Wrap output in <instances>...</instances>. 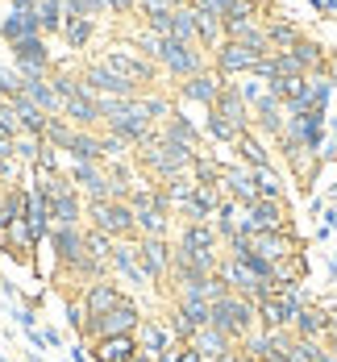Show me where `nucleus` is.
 I'll return each instance as SVG.
<instances>
[{
  "instance_id": "nucleus-1",
  "label": "nucleus",
  "mask_w": 337,
  "mask_h": 362,
  "mask_svg": "<svg viewBox=\"0 0 337 362\" xmlns=\"http://www.w3.org/2000/svg\"><path fill=\"white\" fill-rule=\"evenodd\" d=\"M196 154H200V150H191V146L167 138L162 129H154L146 142L134 146V163H138L154 183H167V180H175V175H191Z\"/></svg>"
},
{
  "instance_id": "nucleus-2",
  "label": "nucleus",
  "mask_w": 337,
  "mask_h": 362,
  "mask_svg": "<svg viewBox=\"0 0 337 362\" xmlns=\"http://www.w3.org/2000/svg\"><path fill=\"white\" fill-rule=\"evenodd\" d=\"M213 329H221L229 341H246L254 329H259V304L254 300H246V296H237V291H229L225 300H217L213 304V321H208Z\"/></svg>"
},
{
  "instance_id": "nucleus-3",
  "label": "nucleus",
  "mask_w": 337,
  "mask_h": 362,
  "mask_svg": "<svg viewBox=\"0 0 337 362\" xmlns=\"http://www.w3.org/2000/svg\"><path fill=\"white\" fill-rule=\"evenodd\" d=\"M83 225L109 233L112 242H138V221H134L129 200H88Z\"/></svg>"
},
{
  "instance_id": "nucleus-4",
  "label": "nucleus",
  "mask_w": 337,
  "mask_h": 362,
  "mask_svg": "<svg viewBox=\"0 0 337 362\" xmlns=\"http://www.w3.org/2000/svg\"><path fill=\"white\" fill-rule=\"evenodd\" d=\"M88 225H54L50 229V250H54V271L63 279H75L83 258H88V242H83Z\"/></svg>"
},
{
  "instance_id": "nucleus-5",
  "label": "nucleus",
  "mask_w": 337,
  "mask_h": 362,
  "mask_svg": "<svg viewBox=\"0 0 337 362\" xmlns=\"http://www.w3.org/2000/svg\"><path fill=\"white\" fill-rule=\"evenodd\" d=\"M142 325V308L125 296L121 304H112L109 313H100V317H88L83 321V337L79 341H96V337H117V333H138Z\"/></svg>"
},
{
  "instance_id": "nucleus-6",
  "label": "nucleus",
  "mask_w": 337,
  "mask_h": 362,
  "mask_svg": "<svg viewBox=\"0 0 337 362\" xmlns=\"http://www.w3.org/2000/svg\"><path fill=\"white\" fill-rule=\"evenodd\" d=\"M158 67L171 75V79H187V75L208 71V59H204V46H196V42L162 37V50H158Z\"/></svg>"
},
{
  "instance_id": "nucleus-7",
  "label": "nucleus",
  "mask_w": 337,
  "mask_h": 362,
  "mask_svg": "<svg viewBox=\"0 0 337 362\" xmlns=\"http://www.w3.org/2000/svg\"><path fill=\"white\" fill-rule=\"evenodd\" d=\"M262 59H266V50L259 46H250V42H233V37H225L221 46L213 50V67L221 79H233V75H250L259 67Z\"/></svg>"
},
{
  "instance_id": "nucleus-8",
  "label": "nucleus",
  "mask_w": 337,
  "mask_h": 362,
  "mask_svg": "<svg viewBox=\"0 0 337 362\" xmlns=\"http://www.w3.org/2000/svg\"><path fill=\"white\" fill-rule=\"evenodd\" d=\"M171 238H138V262H142V275H146L150 288H167L171 279Z\"/></svg>"
},
{
  "instance_id": "nucleus-9",
  "label": "nucleus",
  "mask_w": 337,
  "mask_h": 362,
  "mask_svg": "<svg viewBox=\"0 0 337 362\" xmlns=\"http://www.w3.org/2000/svg\"><path fill=\"white\" fill-rule=\"evenodd\" d=\"M100 63H105V67H112L121 79H129L134 88H146V83H154V63H150L146 54H138V50L109 46V50L100 54Z\"/></svg>"
},
{
  "instance_id": "nucleus-10",
  "label": "nucleus",
  "mask_w": 337,
  "mask_h": 362,
  "mask_svg": "<svg viewBox=\"0 0 337 362\" xmlns=\"http://www.w3.org/2000/svg\"><path fill=\"white\" fill-rule=\"evenodd\" d=\"M79 79H83V88H88L92 96H142V88H134L129 79H121V75L112 71V67H105L100 59L88 63V67L79 71Z\"/></svg>"
},
{
  "instance_id": "nucleus-11",
  "label": "nucleus",
  "mask_w": 337,
  "mask_h": 362,
  "mask_svg": "<svg viewBox=\"0 0 337 362\" xmlns=\"http://www.w3.org/2000/svg\"><path fill=\"white\" fill-rule=\"evenodd\" d=\"M13 50V67L17 75H50V50H46V34H34L25 37V42H13L8 46Z\"/></svg>"
},
{
  "instance_id": "nucleus-12",
  "label": "nucleus",
  "mask_w": 337,
  "mask_h": 362,
  "mask_svg": "<svg viewBox=\"0 0 337 362\" xmlns=\"http://www.w3.org/2000/svg\"><path fill=\"white\" fill-rule=\"evenodd\" d=\"M71 183L79 187L83 200H117L105 163H71Z\"/></svg>"
},
{
  "instance_id": "nucleus-13",
  "label": "nucleus",
  "mask_w": 337,
  "mask_h": 362,
  "mask_svg": "<svg viewBox=\"0 0 337 362\" xmlns=\"http://www.w3.org/2000/svg\"><path fill=\"white\" fill-rule=\"evenodd\" d=\"M25 229H30V242L34 250L42 242H50V229H54V213H50V200L37 192L34 183L25 187Z\"/></svg>"
},
{
  "instance_id": "nucleus-14",
  "label": "nucleus",
  "mask_w": 337,
  "mask_h": 362,
  "mask_svg": "<svg viewBox=\"0 0 337 362\" xmlns=\"http://www.w3.org/2000/svg\"><path fill=\"white\" fill-rule=\"evenodd\" d=\"M59 117H67L75 129H105L100 96H92L88 88H83V92H75L71 100H63V112H59Z\"/></svg>"
},
{
  "instance_id": "nucleus-15",
  "label": "nucleus",
  "mask_w": 337,
  "mask_h": 362,
  "mask_svg": "<svg viewBox=\"0 0 337 362\" xmlns=\"http://www.w3.org/2000/svg\"><path fill=\"white\" fill-rule=\"evenodd\" d=\"M225 79L217 71H200V75H187L179 79V100L187 105H204V109H213L217 105V96H221Z\"/></svg>"
},
{
  "instance_id": "nucleus-16",
  "label": "nucleus",
  "mask_w": 337,
  "mask_h": 362,
  "mask_svg": "<svg viewBox=\"0 0 337 362\" xmlns=\"http://www.w3.org/2000/svg\"><path fill=\"white\" fill-rule=\"evenodd\" d=\"M79 300H83L88 317H100V313H109L112 304H121V300H125V291L117 288V275H105V279L83 284V288H79Z\"/></svg>"
},
{
  "instance_id": "nucleus-17",
  "label": "nucleus",
  "mask_w": 337,
  "mask_h": 362,
  "mask_svg": "<svg viewBox=\"0 0 337 362\" xmlns=\"http://www.w3.org/2000/svg\"><path fill=\"white\" fill-rule=\"evenodd\" d=\"M221 192L229 200H237L242 209H250L259 200V183H254V171L250 167H221Z\"/></svg>"
},
{
  "instance_id": "nucleus-18",
  "label": "nucleus",
  "mask_w": 337,
  "mask_h": 362,
  "mask_svg": "<svg viewBox=\"0 0 337 362\" xmlns=\"http://www.w3.org/2000/svg\"><path fill=\"white\" fill-rule=\"evenodd\" d=\"M138 350H142V346H138L134 333H117V337H96V341H88V354L96 362H129Z\"/></svg>"
},
{
  "instance_id": "nucleus-19",
  "label": "nucleus",
  "mask_w": 337,
  "mask_h": 362,
  "mask_svg": "<svg viewBox=\"0 0 337 362\" xmlns=\"http://www.w3.org/2000/svg\"><path fill=\"white\" fill-rule=\"evenodd\" d=\"M221 200H225L221 187H213V183H196V192H191V200L179 209V217L184 221H213L217 217V209H221Z\"/></svg>"
},
{
  "instance_id": "nucleus-20",
  "label": "nucleus",
  "mask_w": 337,
  "mask_h": 362,
  "mask_svg": "<svg viewBox=\"0 0 337 362\" xmlns=\"http://www.w3.org/2000/svg\"><path fill=\"white\" fill-rule=\"evenodd\" d=\"M250 117L259 121V129L266 134V138H279V134H283V125H288L283 100H279V96H271V92H262L259 100L250 105Z\"/></svg>"
},
{
  "instance_id": "nucleus-21",
  "label": "nucleus",
  "mask_w": 337,
  "mask_h": 362,
  "mask_svg": "<svg viewBox=\"0 0 337 362\" xmlns=\"http://www.w3.org/2000/svg\"><path fill=\"white\" fill-rule=\"evenodd\" d=\"M21 96H30L46 117H59V112H63V100H59L50 75H21Z\"/></svg>"
},
{
  "instance_id": "nucleus-22",
  "label": "nucleus",
  "mask_w": 337,
  "mask_h": 362,
  "mask_svg": "<svg viewBox=\"0 0 337 362\" xmlns=\"http://www.w3.org/2000/svg\"><path fill=\"white\" fill-rule=\"evenodd\" d=\"M63 154L71 158V163H105V146H100V129H75L67 146H63Z\"/></svg>"
},
{
  "instance_id": "nucleus-23",
  "label": "nucleus",
  "mask_w": 337,
  "mask_h": 362,
  "mask_svg": "<svg viewBox=\"0 0 337 362\" xmlns=\"http://www.w3.org/2000/svg\"><path fill=\"white\" fill-rule=\"evenodd\" d=\"M213 109L221 112L225 121H233L237 129H250V121H254V117H250V105H246V96H242L237 83H229V79H225V88H221V96H217Z\"/></svg>"
},
{
  "instance_id": "nucleus-24",
  "label": "nucleus",
  "mask_w": 337,
  "mask_h": 362,
  "mask_svg": "<svg viewBox=\"0 0 337 362\" xmlns=\"http://www.w3.org/2000/svg\"><path fill=\"white\" fill-rule=\"evenodd\" d=\"M109 271L112 275H125L138 288H146V275H142V262H138V242H117L112 258H109Z\"/></svg>"
},
{
  "instance_id": "nucleus-25",
  "label": "nucleus",
  "mask_w": 337,
  "mask_h": 362,
  "mask_svg": "<svg viewBox=\"0 0 337 362\" xmlns=\"http://www.w3.org/2000/svg\"><path fill=\"white\" fill-rule=\"evenodd\" d=\"M8 109L17 112V125H21V134H30V138H42V134H46V121H50V117L37 109L30 96H21V92H17V96H8Z\"/></svg>"
},
{
  "instance_id": "nucleus-26",
  "label": "nucleus",
  "mask_w": 337,
  "mask_h": 362,
  "mask_svg": "<svg viewBox=\"0 0 337 362\" xmlns=\"http://www.w3.org/2000/svg\"><path fill=\"white\" fill-rule=\"evenodd\" d=\"M134 337H138V346L146 350L150 358H158L162 350H171V346H175L171 329L162 325V321H154V317H142V325H138V333H134Z\"/></svg>"
},
{
  "instance_id": "nucleus-27",
  "label": "nucleus",
  "mask_w": 337,
  "mask_h": 362,
  "mask_svg": "<svg viewBox=\"0 0 337 362\" xmlns=\"http://www.w3.org/2000/svg\"><path fill=\"white\" fill-rule=\"evenodd\" d=\"M83 209H88V200L79 196V187H67V192H59L54 200H50V213H54V225H83Z\"/></svg>"
},
{
  "instance_id": "nucleus-28",
  "label": "nucleus",
  "mask_w": 337,
  "mask_h": 362,
  "mask_svg": "<svg viewBox=\"0 0 337 362\" xmlns=\"http://www.w3.org/2000/svg\"><path fill=\"white\" fill-rule=\"evenodd\" d=\"M250 246H254V254H262L266 262H279V258H288V254L300 250V242L292 238V229H283V233H259V238H250Z\"/></svg>"
},
{
  "instance_id": "nucleus-29",
  "label": "nucleus",
  "mask_w": 337,
  "mask_h": 362,
  "mask_svg": "<svg viewBox=\"0 0 337 362\" xmlns=\"http://www.w3.org/2000/svg\"><path fill=\"white\" fill-rule=\"evenodd\" d=\"M34 34H42L37 21H34V8H17V4H13V13L0 21V37L13 46V42H25V37H34Z\"/></svg>"
},
{
  "instance_id": "nucleus-30",
  "label": "nucleus",
  "mask_w": 337,
  "mask_h": 362,
  "mask_svg": "<svg viewBox=\"0 0 337 362\" xmlns=\"http://www.w3.org/2000/svg\"><path fill=\"white\" fill-rule=\"evenodd\" d=\"M179 246H187V250H221V238H217L213 221H184Z\"/></svg>"
},
{
  "instance_id": "nucleus-31",
  "label": "nucleus",
  "mask_w": 337,
  "mask_h": 362,
  "mask_svg": "<svg viewBox=\"0 0 337 362\" xmlns=\"http://www.w3.org/2000/svg\"><path fill=\"white\" fill-rule=\"evenodd\" d=\"M233 150H237L242 167H250V171H271V154H266V146H262V138L254 129H246V134L233 142Z\"/></svg>"
},
{
  "instance_id": "nucleus-32",
  "label": "nucleus",
  "mask_w": 337,
  "mask_h": 362,
  "mask_svg": "<svg viewBox=\"0 0 337 362\" xmlns=\"http://www.w3.org/2000/svg\"><path fill=\"white\" fill-rule=\"evenodd\" d=\"M292 333L296 337H312V341H325V304H304L292 321Z\"/></svg>"
},
{
  "instance_id": "nucleus-33",
  "label": "nucleus",
  "mask_w": 337,
  "mask_h": 362,
  "mask_svg": "<svg viewBox=\"0 0 337 362\" xmlns=\"http://www.w3.org/2000/svg\"><path fill=\"white\" fill-rule=\"evenodd\" d=\"M187 346H196V350L204 354V362H213V358H221V354H229L237 341H229L221 329L204 325V329H196V333H191V341H187Z\"/></svg>"
},
{
  "instance_id": "nucleus-34",
  "label": "nucleus",
  "mask_w": 337,
  "mask_h": 362,
  "mask_svg": "<svg viewBox=\"0 0 337 362\" xmlns=\"http://www.w3.org/2000/svg\"><path fill=\"white\" fill-rule=\"evenodd\" d=\"M134 221H138V238H167L171 233V213H162L154 204H138Z\"/></svg>"
},
{
  "instance_id": "nucleus-35",
  "label": "nucleus",
  "mask_w": 337,
  "mask_h": 362,
  "mask_svg": "<svg viewBox=\"0 0 337 362\" xmlns=\"http://www.w3.org/2000/svg\"><path fill=\"white\" fill-rule=\"evenodd\" d=\"M292 321H296V313H292L279 296L259 300V329H292Z\"/></svg>"
},
{
  "instance_id": "nucleus-36",
  "label": "nucleus",
  "mask_w": 337,
  "mask_h": 362,
  "mask_svg": "<svg viewBox=\"0 0 337 362\" xmlns=\"http://www.w3.org/2000/svg\"><path fill=\"white\" fill-rule=\"evenodd\" d=\"M34 21L37 30L50 37V34H63L67 25V13H63V0H34Z\"/></svg>"
},
{
  "instance_id": "nucleus-37",
  "label": "nucleus",
  "mask_w": 337,
  "mask_h": 362,
  "mask_svg": "<svg viewBox=\"0 0 337 362\" xmlns=\"http://www.w3.org/2000/svg\"><path fill=\"white\" fill-rule=\"evenodd\" d=\"M171 304L187 317V325H191V329H204L208 321H213V304H208L204 296H175Z\"/></svg>"
},
{
  "instance_id": "nucleus-38",
  "label": "nucleus",
  "mask_w": 337,
  "mask_h": 362,
  "mask_svg": "<svg viewBox=\"0 0 337 362\" xmlns=\"http://www.w3.org/2000/svg\"><path fill=\"white\" fill-rule=\"evenodd\" d=\"M158 129H162L167 138H175V142H184V146H191V150H200V129H196V125H191V121H187L179 109L171 112V117H167Z\"/></svg>"
},
{
  "instance_id": "nucleus-39",
  "label": "nucleus",
  "mask_w": 337,
  "mask_h": 362,
  "mask_svg": "<svg viewBox=\"0 0 337 362\" xmlns=\"http://www.w3.org/2000/svg\"><path fill=\"white\" fill-rule=\"evenodd\" d=\"M292 59L304 67V75L325 71V46H321V42H308V37H300L296 46H292Z\"/></svg>"
},
{
  "instance_id": "nucleus-40",
  "label": "nucleus",
  "mask_w": 337,
  "mask_h": 362,
  "mask_svg": "<svg viewBox=\"0 0 337 362\" xmlns=\"http://www.w3.org/2000/svg\"><path fill=\"white\" fill-rule=\"evenodd\" d=\"M96 34V21L92 17H67V25H63V42H67V50H83L88 42Z\"/></svg>"
},
{
  "instance_id": "nucleus-41",
  "label": "nucleus",
  "mask_w": 337,
  "mask_h": 362,
  "mask_svg": "<svg viewBox=\"0 0 337 362\" xmlns=\"http://www.w3.org/2000/svg\"><path fill=\"white\" fill-rule=\"evenodd\" d=\"M300 37H304V34H300L288 17H275V21L266 25V42H271V50H292Z\"/></svg>"
},
{
  "instance_id": "nucleus-42",
  "label": "nucleus",
  "mask_w": 337,
  "mask_h": 362,
  "mask_svg": "<svg viewBox=\"0 0 337 362\" xmlns=\"http://www.w3.org/2000/svg\"><path fill=\"white\" fill-rule=\"evenodd\" d=\"M204 134H208L213 142H221V146H233L237 138H242V134H246V129H237V125H233V121H225V117H221L217 109H208V121H204Z\"/></svg>"
},
{
  "instance_id": "nucleus-43",
  "label": "nucleus",
  "mask_w": 337,
  "mask_h": 362,
  "mask_svg": "<svg viewBox=\"0 0 337 362\" xmlns=\"http://www.w3.org/2000/svg\"><path fill=\"white\" fill-rule=\"evenodd\" d=\"M83 242H88V254H92V258H105V262L112 258V246H117L109 233H100V229H92V225L83 229Z\"/></svg>"
},
{
  "instance_id": "nucleus-44",
  "label": "nucleus",
  "mask_w": 337,
  "mask_h": 362,
  "mask_svg": "<svg viewBox=\"0 0 337 362\" xmlns=\"http://www.w3.org/2000/svg\"><path fill=\"white\" fill-rule=\"evenodd\" d=\"M142 109H146V117L154 121V125H162V121L175 112V105H171L167 96H146V92H142Z\"/></svg>"
},
{
  "instance_id": "nucleus-45",
  "label": "nucleus",
  "mask_w": 337,
  "mask_h": 362,
  "mask_svg": "<svg viewBox=\"0 0 337 362\" xmlns=\"http://www.w3.org/2000/svg\"><path fill=\"white\" fill-rule=\"evenodd\" d=\"M134 50H138V54H146L150 63H158V50H162V37L154 34V30H138V34H134Z\"/></svg>"
},
{
  "instance_id": "nucleus-46",
  "label": "nucleus",
  "mask_w": 337,
  "mask_h": 362,
  "mask_svg": "<svg viewBox=\"0 0 337 362\" xmlns=\"http://www.w3.org/2000/svg\"><path fill=\"white\" fill-rule=\"evenodd\" d=\"M254 183H259V200H283V183L275 180L271 171H254Z\"/></svg>"
},
{
  "instance_id": "nucleus-47",
  "label": "nucleus",
  "mask_w": 337,
  "mask_h": 362,
  "mask_svg": "<svg viewBox=\"0 0 337 362\" xmlns=\"http://www.w3.org/2000/svg\"><path fill=\"white\" fill-rule=\"evenodd\" d=\"M63 317H67V329L83 337V321H88V308H83V300H75V296H67V308H63Z\"/></svg>"
},
{
  "instance_id": "nucleus-48",
  "label": "nucleus",
  "mask_w": 337,
  "mask_h": 362,
  "mask_svg": "<svg viewBox=\"0 0 337 362\" xmlns=\"http://www.w3.org/2000/svg\"><path fill=\"white\" fill-rule=\"evenodd\" d=\"M42 138H30V134H17V163H37L42 154Z\"/></svg>"
},
{
  "instance_id": "nucleus-49",
  "label": "nucleus",
  "mask_w": 337,
  "mask_h": 362,
  "mask_svg": "<svg viewBox=\"0 0 337 362\" xmlns=\"http://www.w3.org/2000/svg\"><path fill=\"white\" fill-rule=\"evenodd\" d=\"M187 0H138V13L154 17V13H171V8H184Z\"/></svg>"
},
{
  "instance_id": "nucleus-50",
  "label": "nucleus",
  "mask_w": 337,
  "mask_h": 362,
  "mask_svg": "<svg viewBox=\"0 0 337 362\" xmlns=\"http://www.w3.org/2000/svg\"><path fill=\"white\" fill-rule=\"evenodd\" d=\"M13 317H17V325L21 329H37V313L34 308H13Z\"/></svg>"
},
{
  "instance_id": "nucleus-51",
  "label": "nucleus",
  "mask_w": 337,
  "mask_h": 362,
  "mask_svg": "<svg viewBox=\"0 0 337 362\" xmlns=\"http://www.w3.org/2000/svg\"><path fill=\"white\" fill-rule=\"evenodd\" d=\"M175 362H204V354H200L196 346H187V341H179V354H175Z\"/></svg>"
},
{
  "instance_id": "nucleus-52",
  "label": "nucleus",
  "mask_w": 337,
  "mask_h": 362,
  "mask_svg": "<svg viewBox=\"0 0 337 362\" xmlns=\"http://www.w3.org/2000/svg\"><path fill=\"white\" fill-rule=\"evenodd\" d=\"M325 341H337V304L325 308Z\"/></svg>"
},
{
  "instance_id": "nucleus-53",
  "label": "nucleus",
  "mask_w": 337,
  "mask_h": 362,
  "mask_svg": "<svg viewBox=\"0 0 337 362\" xmlns=\"http://www.w3.org/2000/svg\"><path fill=\"white\" fill-rule=\"evenodd\" d=\"M100 4H105V13H134V8H138V0H100Z\"/></svg>"
},
{
  "instance_id": "nucleus-54",
  "label": "nucleus",
  "mask_w": 337,
  "mask_h": 362,
  "mask_svg": "<svg viewBox=\"0 0 337 362\" xmlns=\"http://www.w3.org/2000/svg\"><path fill=\"white\" fill-rule=\"evenodd\" d=\"M42 337H46V350H59V346H63V333H59V329H42Z\"/></svg>"
},
{
  "instance_id": "nucleus-55",
  "label": "nucleus",
  "mask_w": 337,
  "mask_h": 362,
  "mask_svg": "<svg viewBox=\"0 0 337 362\" xmlns=\"http://www.w3.org/2000/svg\"><path fill=\"white\" fill-rule=\"evenodd\" d=\"M213 362H246V354H242V350H237V346H233V350H229V354H221V358H213Z\"/></svg>"
},
{
  "instance_id": "nucleus-56",
  "label": "nucleus",
  "mask_w": 337,
  "mask_h": 362,
  "mask_svg": "<svg viewBox=\"0 0 337 362\" xmlns=\"http://www.w3.org/2000/svg\"><path fill=\"white\" fill-rule=\"evenodd\" d=\"M325 229H329V233L337 229V209H329V213H325Z\"/></svg>"
},
{
  "instance_id": "nucleus-57",
  "label": "nucleus",
  "mask_w": 337,
  "mask_h": 362,
  "mask_svg": "<svg viewBox=\"0 0 337 362\" xmlns=\"http://www.w3.org/2000/svg\"><path fill=\"white\" fill-rule=\"evenodd\" d=\"M129 362H154V358H150L146 350H138V354H134V358H129Z\"/></svg>"
},
{
  "instance_id": "nucleus-58",
  "label": "nucleus",
  "mask_w": 337,
  "mask_h": 362,
  "mask_svg": "<svg viewBox=\"0 0 337 362\" xmlns=\"http://www.w3.org/2000/svg\"><path fill=\"white\" fill-rule=\"evenodd\" d=\"M329 129H333V142H337V117H333V121H329Z\"/></svg>"
},
{
  "instance_id": "nucleus-59",
  "label": "nucleus",
  "mask_w": 337,
  "mask_h": 362,
  "mask_svg": "<svg viewBox=\"0 0 337 362\" xmlns=\"http://www.w3.org/2000/svg\"><path fill=\"white\" fill-rule=\"evenodd\" d=\"M4 187H8V183H0V204H4Z\"/></svg>"
},
{
  "instance_id": "nucleus-60",
  "label": "nucleus",
  "mask_w": 337,
  "mask_h": 362,
  "mask_svg": "<svg viewBox=\"0 0 337 362\" xmlns=\"http://www.w3.org/2000/svg\"><path fill=\"white\" fill-rule=\"evenodd\" d=\"M333 192H337V180H333Z\"/></svg>"
}]
</instances>
